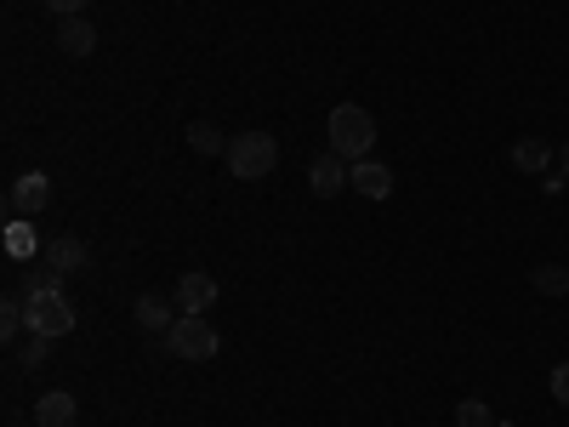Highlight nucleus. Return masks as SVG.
<instances>
[{
	"mask_svg": "<svg viewBox=\"0 0 569 427\" xmlns=\"http://www.w3.org/2000/svg\"><path fill=\"white\" fill-rule=\"evenodd\" d=\"M23 325H29V337H69L80 314L75 303L63 297V291H29L23 297Z\"/></svg>",
	"mask_w": 569,
	"mask_h": 427,
	"instance_id": "3",
	"label": "nucleus"
},
{
	"mask_svg": "<svg viewBox=\"0 0 569 427\" xmlns=\"http://www.w3.org/2000/svg\"><path fill=\"white\" fill-rule=\"evenodd\" d=\"M46 262H52V269H63V274H80L86 269V245L75 234H63V240L46 245Z\"/></svg>",
	"mask_w": 569,
	"mask_h": 427,
	"instance_id": "12",
	"label": "nucleus"
},
{
	"mask_svg": "<svg viewBox=\"0 0 569 427\" xmlns=\"http://www.w3.org/2000/svg\"><path fill=\"white\" fill-rule=\"evenodd\" d=\"M552 399H558V405H569V359L552 371Z\"/></svg>",
	"mask_w": 569,
	"mask_h": 427,
	"instance_id": "22",
	"label": "nucleus"
},
{
	"mask_svg": "<svg viewBox=\"0 0 569 427\" xmlns=\"http://www.w3.org/2000/svg\"><path fill=\"white\" fill-rule=\"evenodd\" d=\"M188 149H194V154H228V138H222L211 120H194V125H188Z\"/></svg>",
	"mask_w": 569,
	"mask_h": 427,
	"instance_id": "14",
	"label": "nucleus"
},
{
	"mask_svg": "<svg viewBox=\"0 0 569 427\" xmlns=\"http://www.w3.org/2000/svg\"><path fill=\"white\" fill-rule=\"evenodd\" d=\"M325 125H330V154H342L348 166H353V160H371V149H376V114L371 109L337 103Z\"/></svg>",
	"mask_w": 569,
	"mask_h": 427,
	"instance_id": "1",
	"label": "nucleus"
},
{
	"mask_svg": "<svg viewBox=\"0 0 569 427\" xmlns=\"http://www.w3.org/2000/svg\"><path fill=\"white\" fill-rule=\"evenodd\" d=\"M495 427H513V421H495Z\"/></svg>",
	"mask_w": 569,
	"mask_h": 427,
	"instance_id": "24",
	"label": "nucleus"
},
{
	"mask_svg": "<svg viewBox=\"0 0 569 427\" xmlns=\"http://www.w3.org/2000/svg\"><path fill=\"white\" fill-rule=\"evenodd\" d=\"M348 172H353V166H348V160L325 149V154L314 160V166H308V188L319 194V200H337V194L348 188Z\"/></svg>",
	"mask_w": 569,
	"mask_h": 427,
	"instance_id": "6",
	"label": "nucleus"
},
{
	"mask_svg": "<svg viewBox=\"0 0 569 427\" xmlns=\"http://www.w3.org/2000/svg\"><path fill=\"white\" fill-rule=\"evenodd\" d=\"M535 291H541V297H569V269L563 262H541V269H535Z\"/></svg>",
	"mask_w": 569,
	"mask_h": 427,
	"instance_id": "15",
	"label": "nucleus"
},
{
	"mask_svg": "<svg viewBox=\"0 0 569 427\" xmlns=\"http://www.w3.org/2000/svg\"><path fill=\"white\" fill-rule=\"evenodd\" d=\"M177 308H183V314H206V308H217V280L199 274V269H188V274L177 280Z\"/></svg>",
	"mask_w": 569,
	"mask_h": 427,
	"instance_id": "7",
	"label": "nucleus"
},
{
	"mask_svg": "<svg viewBox=\"0 0 569 427\" xmlns=\"http://www.w3.org/2000/svg\"><path fill=\"white\" fill-rule=\"evenodd\" d=\"M63 280H69V274H63V269H52V262H41V269L29 274V291H63Z\"/></svg>",
	"mask_w": 569,
	"mask_h": 427,
	"instance_id": "18",
	"label": "nucleus"
},
{
	"mask_svg": "<svg viewBox=\"0 0 569 427\" xmlns=\"http://www.w3.org/2000/svg\"><path fill=\"white\" fill-rule=\"evenodd\" d=\"M57 46L69 52V57H91V46H97V29H91L86 18H63V23H57Z\"/></svg>",
	"mask_w": 569,
	"mask_h": 427,
	"instance_id": "11",
	"label": "nucleus"
},
{
	"mask_svg": "<svg viewBox=\"0 0 569 427\" xmlns=\"http://www.w3.org/2000/svg\"><path fill=\"white\" fill-rule=\"evenodd\" d=\"M7 206H12V217H41L52 206V177L46 172H23L12 183V194H7Z\"/></svg>",
	"mask_w": 569,
	"mask_h": 427,
	"instance_id": "5",
	"label": "nucleus"
},
{
	"mask_svg": "<svg viewBox=\"0 0 569 427\" xmlns=\"http://www.w3.org/2000/svg\"><path fill=\"white\" fill-rule=\"evenodd\" d=\"M547 160H552V149H547L541 138H518V143H513V166H518V172H547Z\"/></svg>",
	"mask_w": 569,
	"mask_h": 427,
	"instance_id": "13",
	"label": "nucleus"
},
{
	"mask_svg": "<svg viewBox=\"0 0 569 427\" xmlns=\"http://www.w3.org/2000/svg\"><path fill=\"white\" fill-rule=\"evenodd\" d=\"M46 7H52L57 18H86V7H91V0H46Z\"/></svg>",
	"mask_w": 569,
	"mask_h": 427,
	"instance_id": "21",
	"label": "nucleus"
},
{
	"mask_svg": "<svg viewBox=\"0 0 569 427\" xmlns=\"http://www.w3.org/2000/svg\"><path fill=\"white\" fill-rule=\"evenodd\" d=\"M172 308H177L172 297H160V291H143V297L131 303V319H138L143 331H172V325H177V319H172Z\"/></svg>",
	"mask_w": 569,
	"mask_h": 427,
	"instance_id": "9",
	"label": "nucleus"
},
{
	"mask_svg": "<svg viewBox=\"0 0 569 427\" xmlns=\"http://www.w3.org/2000/svg\"><path fill=\"white\" fill-rule=\"evenodd\" d=\"M52 342H57V337H29V348H23V365H29V371L52 365Z\"/></svg>",
	"mask_w": 569,
	"mask_h": 427,
	"instance_id": "17",
	"label": "nucleus"
},
{
	"mask_svg": "<svg viewBox=\"0 0 569 427\" xmlns=\"http://www.w3.org/2000/svg\"><path fill=\"white\" fill-rule=\"evenodd\" d=\"M348 183L364 194V200H387V194H393V172L382 166V160H353Z\"/></svg>",
	"mask_w": 569,
	"mask_h": 427,
	"instance_id": "8",
	"label": "nucleus"
},
{
	"mask_svg": "<svg viewBox=\"0 0 569 427\" xmlns=\"http://www.w3.org/2000/svg\"><path fill=\"white\" fill-rule=\"evenodd\" d=\"M228 172L240 183H262L267 172L280 166V143L267 138V131H240V138H228Z\"/></svg>",
	"mask_w": 569,
	"mask_h": 427,
	"instance_id": "2",
	"label": "nucleus"
},
{
	"mask_svg": "<svg viewBox=\"0 0 569 427\" xmlns=\"http://www.w3.org/2000/svg\"><path fill=\"white\" fill-rule=\"evenodd\" d=\"M456 427H495V416H490L484 399H461L456 405Z\"/></svg>",
	"mask_w": 569,
	"mask_h": 427,
	"instance_id": "16",
	"label": "nucleus"
},
{
	"mask_svg": "<svg viewBox=\"0 0 569 427\" xmlns=\"http://www.w3.org/2000/svg\"><path fill=\"white\" fill-rule=\"evenodd\" d=\"M563 172H569V143H563Z\"/></svg>",
	"mask_w": 569,
	"mask_h": 427,
	"instance_id": "23",
	"label": "nucleus"
},
{
	"mask_svg": "<svg viewBox=\"0 0 569 427\" xmlns=\"http://www.w3.org/2000/svg\"><path fill=\"white\" fill-rule=\"evenodd\" d=\"M18 325H23V303H7V308H0V337H18Z\"/></svg>",
	"mask_w": 569,
	"mask_h": 427,
	"instance_id": "19",
	"label": "nucleus"
},
{
	"mask_svg": "<svg viewBox=\"0 0 569 427\" xmlns=\"http://www.w3.org/2000/svg\"><path fill=\"white\" fill-rule=\"evenodd\" d=\"M80 405H75V393H41L35 399V427H75Z\"/></svg>",
	"mask_w": 569,
	"mask_h": 427,
	"instance_id": "10",
	"label": "nucleus"
},
{
	"mask_svg": "<svg viewBox=\"0 0 569 427\" xmlns=\"http://www.w3.org/2000/svg\"><path fill=\"white\" fill-rule=\"evenodd\" d=\"M12 427H18V421H12Z\"/></svg>",
	"mask_w": 569,
	"mask_h": 427,
	"instance_id": "25",
	"label": "nucleus"
},
{
	"mask_svg": "<svg viewBox=\"0 0 569 427\" xmlns=\"http://www.w3.org/2000/svg\"><path fill=\"white\" fill-rule=\"evenodd\" d=\"M165 348H172L177 359H217L222 337H217V325L206 314H177V325L165 331Z\"/></svg>",
	"mask_w": 569,
	"mask_h": 427,
	"instance_id": "4",
	"label": "nucleus"
},
{
	"mask_svg": "<svg viewBox=\"0 0 569 427\" xmlns=\"http://www.w3.org/2000/svg\"><path fill=\"white\" fill-rule=\"evenodd\" d=\"M23 222H29V217H18V222H12V234H7V251H18V256H23L29 245H35V234H29Z\"/></svg>",
	"mask_w": 569,
	"mask_h": 427,
	"instance_id": "20",
	"label": "nucleus"
}]
</instances>
